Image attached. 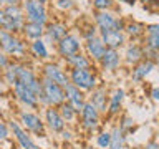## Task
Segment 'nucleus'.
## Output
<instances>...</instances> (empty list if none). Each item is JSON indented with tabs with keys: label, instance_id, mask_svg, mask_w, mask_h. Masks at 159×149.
<instances>
[{
	"label": "nucleus",
	"instance_id": "obj_3",
	"mask_svg": "<svg viewBox=\"0 0 159 149\" xmlns=\"http://www.w3.org/2000/svg\"><path fill=\"white\" fill-rule=\"evenodd\" d=\"M17 121L23 126V129L37 138H47V126H45L43 118L38 113L32 109H20L18 111V119Z\"/></svg>",
	"mask_w": 159,
	"mask_h": 149
},
{
	"label": "nucleus",
	"instance_id": "obj_19",
	"mask_svg": "<svg viewBox=\"0 0 159 149\" xmlns=\"http://www.w3.org/2000/svg\"><path fill=\"white\" fill-rule=\"evenodd\" d=\"M156 66H157L156 63H152L151 60L144 58L143 61H139L138 65L131 66V74H129V78H131L133 83H143L144 79L156 70Z\"/></svg>",
	"mask_w": 159,
	"mask_h": 149
},
{
	"label": "nucleus",
	"instance_id": "obj_28",
	"mask_svg": "<svg viewBox=\"0 0 159 149\" xmlns=\"http://www.w3.org/2000/svg\"><path fill=\"white\" fill-rule=\"evenodd\" d=\"M58 111H60V114H61V118L65 119L66 124H73L78 119V116H80V111L75 106H71L68 101H65L61 106L58 108Z\"/></svg>",
	"mask_w": 159,
	"mask_h": 149
},
{
	"label": "nucleus",
	"instance_id": "obj_31",
	"mask_svg": "<svg viewBox=\"0 0 159 149\" xmlns=\"http://www.w3.org/2000/svg\"><path fill=\"white\" fill-rule=\"evenodd\" d=\"M118 126L126 134H129L134 129V119L129 116V114H121V116H119V121H118Z\"/></svg>",
	"mask_w": 159,
	"mask_h": 149
},
{
	"label": "nucleus",
	"instance_id": "obj_4",
	"mask_svg": "<svg viewBox=\"0 0 159 149\" xmlns=\"http://www.w3.org/2000/svg\"><path fill=\"white\" fill-rule=\"evenodd\" d=\"M93 23L96 25L99 32H108V30H124V23L126 18L119 17L116 12L113 10H103V12H93Z\"/></svg>",
	"mask_w": 159,
	"mask_h": 149
},
{
	"label": "nucleus",
	"instance_id": "obj_50",
	"mask_svg": "<svg viewBox=\"0 0 159 149\" xmlns=\"http://www.w3.org/2000/svg\"><path fill=\"white\" fill-rule=\"evenodd\" d=\"M157 25H159V23H157Z\"/></svg>",
	"mask_w": 159,
	"mask_h": 149
},
{
	"label": "nucleus",
	"instance_id": "obj_44",
	"mask_svg": "<svg viewBox=\"0 0 159 149\" xmlns=\"http://www.w3.org/2000/svg\"><path fill=\"white\" fill-rule=\"evenodd\" d=\"M37 2H40L42 5H45V7H47V3H48V0H37Z\"/></svg>",
	"mask_w": 159,
	"mask_h": 149
},
{
	"label": "nucleus",
	"instance_id": "obj_22",
	"mask_svg": "<svg viewBox=\"0 0 159 149\" xmlns=\"http://www.w3.org/2000/svg\"><path fill=\"white\" fill-rule=\"evenodd\" d=\"M65 94H66V101L71 104V106H75L78 109V111H81L83 106L86 104L88 101V96H86V93L81 91L80 88H76L75 84L70 83L68 86H65Z\"/></svg>",
	"mask_w": 159,
	"mask_h": 149
},
{
	"label": "nucleus",
	"instance_id": "obj_47",
	"mask_svg": "<svg viewBox=\"0 0 159 149\" xmlns=\"http://www.w3.org/2000/svg\"><path fill=\"white\" fill-rule=\"evenodd\" d=\"M133 149H143V147H133Z\"/></svg>",
	"mask_w": 159,
	"mask_h": 149
},
{
	"label": "nucleus",
	"instance_id": "obj_5",
	"mask_svg": "<svg viewBox=\"0 0 159 149\" xmlns=\"http://www.w3.org/2000/svg\"><path fill=\"white\" fill-rule=\"evenodd\" d=\"M0 50L8 56H25L27 55V43L22 38H18V35L0 28Z\"/></svg>",
	"mask_w": 159,
	"mask_h": 149
},
{
	"label": "nucleus",
	"instance_id": "obj_21",
	"mask_svg": "<svg viewBox=\"0 0 159 149\" xmlns=\"http://www.w3.org/2000/svg\"><path fill=\"white\" fill-rule=\"evenodd\" d=\"M99 38L103 40V43L106 45V48H114L119 50L128 43V38L124 32L119 30H108V32H99Z\"/></svg>",
	"mask_w": 159,
	"mask_h": 149
},
{
	"label": "nucleus",
	"instance_id": "obj_40",
	"mask_svg": "<svg viewBox=\"0 0 159 149\" xmlns=\"http://www.w3.org/2000/svg\"><path fill=\"white\" fill-rule=\"evenodd\" d=\"M5 22H7L5 12H3V8H0V28H5Z\"/></svg>",
	"mask_w": 159,
	"mask_h": 149
},
{
	"label": "nucleus",
	"instance_id": "obj_14",
	"mask_svg": "<svg viewBox=\"0 0 159 149\" xmlns=\"http://www.w3.org/2000/svg\"><path fill=\"white\" fill-rule=\"evenodd\" d=\"M123 63V55L119 53V50H114V48H106V52L99 60L98 66L101 68V71H106V73H114L118 71L119 66Z\"/></svg>",
	"mask_w": 159,
	"mask_h": 149
},
{
	"label": "nucleus",
	"instance_id": "obj_49",
	"mask_svg": "<svg viewBox=\"0 0 159 149\" xmlns=\"http://www.w3.org/2000/svg\"><path fill=\"white\" fill-rule=\"evenodd\" d=\"M0 149H2V147H0Z\"/></svg>",
	"mask_w": 159,
	"mask_h": 149
},
{
	"label": "nucleus",
	"instance_id": "obj_9",
	"mask_svg": "<svg viewBox=\"0 0 159 149\" xmlns=\"http://www.w3.org/2000/svg\"><path fill=\"white\" fill-rule=\"evenodd\" d=\"M42 78L50 79V81L57 83V84H60V86H63V88L70 84V74H68V71L63 66H60L58 63H53V61L43 65Z\"/></svg>",
	"mask_w": 159,
	"mask_h": 149
},
{
	"label": "nucleus",
	"instance_id": "obj_12",
	"mask_svg": "<svg viewBox=\"0 0 159 149\" xmlns=\"http://www.w3.org/2000/svg\"><path fill=\"white\" fill-rule=\"evenodd\" d=\"M13 94L17 98V101L27 109H37L40 106V98L37 93H33L30 88H27L22 83H17L13 86Z\"/></svg>",
	"mask_w": 159,
	"mask_h": 149
},
{
	"label": "nucleus",
	"instance_id": "obj_16",
	"mask_svg": "<svg viewBox=\"0 0 159 149\" xmlns=\"http://www.w3.org/2000/svg\"><path fill=\"white\" fill-rule=\"evenodd\" d=\"M124 98H126V93H124L123 88H114L111 93H109V99H108V111L104 116L108 118H116L121 114L123 109V103Z\"/></svg>",
	"mask_w": 159,
	"mask_h": 149
},
{
	"label": "nucleus",
	"instance_id": "obj_13",
	"mask_svg": "<svg viewBox=\"0 0 159 149\" xmlns=\"http://www.w3.org/2000/svg\"><path fill=\"white\" fill-rule=\"evenodd\" d=\"M43 121H45V126H47L48 131H52L53 134H60L63 129H66V123L65 119L61 118L58 108H52V106H47L43 111Z\"/></svg>",
	"mask_w": 159,
	"mask_h": 149
},
{
	"label": "nucleus",
	"instance_id": "obj_30",
	"mask_svg": "<svg viewBox=\"0 0 159 149\" xmlns=\"http://www.w3.org/2000/svg\"><path fill=\"white\" fill-rule=\"evenodd\" d=\"M80 30H81V32H80V37H81L84 42H86V40H91L94 37H99V30L96 28V25H94L93 22L84 25V27H81Z\"/></svg>",
	"mask_w": 159,
	"mask_h": 149
},
{
	"label": "nucleus",
	"instance_id": "obj_10",
	"mask_svg": "<svg viewBox=\"0 0 159 149\" xmlns=\"http://www.w3.org/2000/svg\"><path fill=\"white\" fill-rule=\"evenodd\" d=\"M8 126H10V131H12L20 149H40L37 146V142L33 141V136L27 131V129H23V126L17 121V119H10Z\"/></svg>",
	"mask_w": 159,
	"mask_h": 149
},
{
	"label": "nucleus",
	"instance_id": "obj_46",
	"mask_svg": "<svg viewBox=\"0 0 159 149\" xmlns=\"http://www.w3.org/2000/svg\"><path fill=\"white\" fill-rule=\"evenodd\" d=\"M84 149H96V147H94V146H86Z\"/></svg>",
	"mask_w": 159,
	"mask_h": 149
},
{
	"label": "nucleus",
	"instance_id": "obj_23",
	"mask_svg": "<svg viewBox=\"0 0 159 149\" xmlns=\"http://www.w3.org/2000/svg\"><path fill=\"white\" fill-rule=\"evenodd\" d=\"M123 32H124V35H126L128 40L138 42V40L144 38V35H146V25L138 22V20H126Z\"/></svg>",
	"mask_w": 159,
	"mask_h": 149
},
{
	"label": "nucleus",
	"instance_id": "obj_25",
	"mask_svg": "<svg viewBox=\"0 0 159 149\" xmlns=\"http://www.w3.org/2000/svg\"><path fill=\"white\" fill-rule=\"evenodd\" d=\"M144 47L152 48L159 52V25L157 23H151L146 25V35H144Z\"/></svg>",
	"mask_w": 159,
	"mask_h": 149
},
{
	"label": "nucleus",
	"instance_id": "obj_35",
	"mask_svg": "<svg viewBox=\"0 0 159 149\" xmlns=\"http://www.w3.org/2000/svg\"><path fill=\"white\" fill-rule=\"evenodd\" d=\"M10 134H12V131H10L8 123L0 121V141H8V139H10Z\"/></svg>",
	"mask_w": 159,
	"mask_h": 149
},
{
	"label": "nucleus",
	"instance_id": "obj_42",
	"mask_svg": "<svg viewBox=\"0 0 159 149\" xmlns=\"http://www.w3.org/2000/svg\"><path fill=\"white\" fill-rule=\"evenodd\" d=\"M61 149H73V146L70 142H66V141H63V146H61Z\"/></svg>",
	"mask_w": 159,
	"mask_h": 149
},
{
	"label": "nucleus",
	"instance_id": "obj_7",
	"mask_svg": "<svg viewBox=\"0 0 159 149\" xmlns=\"http://www.w3.org/2000/svg\"><path fill=\"white\" fill-rule=\"evenodd\" d=\"M3 12H5V18H7L3 30H7L10 33H15V35L18 32H22L23 25L27 22L22 5H5Z\"/></svg>",
	"mask_w": 159,
	"mask_h": 149
},
{
	"label": "nucleus",
	"instance_id": "obj_32",
	"mask_svg": "<svg viewBox=\"0 0 159 149\" xmlns=\"http://www.w3.org/2000/svg\"><path fill=\"white\" fill-rule=\"evenodd\" d=\"M96 146L99 149H108L109 147V142H111V133L109 131H99L96 134Z\"/></svg>",
	"mask_w": 159,
	"mask_h": 149
},
{
	"label": "nucleus",
	"instance_id": "obj_34",
	"mask_svg": "<svg viewBox=\"0 0 159 149\" xmlns=\"http://www.w3.org/2000/svg\"><path fill=\"white\" fill-rule=\"evenodd\" d=\"M55 7L63 10V12H68V10L75 8V2L73 0H55Z\"/></svg>",
	"mask_w": 159,
	"mask_h": 149
},
{
	"label": "nucleus",
	"instance_id": "obj_38",
	"mask_svg": "<svg viewBox=\"0 0 159 149\" xmlns=\"http://www.w3.org/2000/svg\"><path fill=\"white\" fill-rule=\"evenodd\" d=\"M143 149H159V141H156V139H149V141L144 144Z\"/></svg>",
	"mask_w": 159,
	"mask_h": 149
},
{
	"label": "nucleus",
	"instance_id": "obj_1",
	"mask_svg": "<svg viewBox=\"0 0 159 149\" xmlns=\"http://www.w3.org/2000/svg\"><path fill=\"white\" fill-rule=\"evenodd\" d=\"M70 83L84 93H91L99 84V76L94 68H70Z\"/></svg>",
	"mask_w": 159,
	"mask_h": 149
},
{
	"label": "nucleus",
	"instance_id": "obj_27",
	"mask_svg": "<svg viewBox=\"0 0 159 149\" xmlns=\"http://www.w3.org/2000/svg\"><path fill=\"white\" fill-rule=\"evenodd\" d=\"M22 33L33 42V40H40L45 35V27H43V25H40V23L25 22L23 28H22Z\"/></svg>",
	"mask_w": 159,
	"mask_h": 149
},
{
	"label": "nucleus",
	"instance_id": "obj_2",
	"mask_svg": "<svg viewBox=\"0 0 159 149\" xmlns=\"http://www.w3.org/2000/svg\"><path fill=\"white\" fill-rule=\"evenodd\" d=\"M66 101V94H65V88L60 84L50 81V79L42 78V98H40V104L45 108H60Z\"/></svg>",
	"mask_w": 159,
	"mask_h": 149
},
{
	"label": "nucleus",
	"instance_id": "obj_17",
	"mask_svg": "<svg viewBox=\"0 0 159 149\" xmlns=\"http://www.w3.org/2000/svg\"><path fill=\"white\" fill-rule=\"evenodd\" d=\"M83 48H84V53L88 55V58L91 60L94 65L99 63V60H101V56L104 55V52H106V45L103 43V40L99 37L86 40V42L83 43Z\"/></svg>",
	"mask_w": 159,
	"mask_h": 149
},
{
	"label": "nucleus",
	"instance_id": "obj_6",
	"mask_svg": "<svg viewBox=\"0 0 159 149\" xmlns=\"http://www.w3.org/2000/svg\"><path fill=\"white\" fill-rule=\"evenodd\" d=\"M101 116L103 114L98 111L89 101H86V104L83 106V109L80 111V128L83 129L86 134H93L96 133L99 126H101Z\"/></svg>",
	"mask_w": 159,
	"mask_h": 149
},
{
	"label": "nucleus",
	"instance_id": "obj_24",
	"mask_svg": "<svg viewBox=\"0 0 159 149\" xmlns=\"http://www.w3.org/2000/svg\"><path fill=\"white\" fill-rule=\"evenodd\" d=\"M65 63H66L68 68H94V63L88 58V55L84 52H78L71 56H68L65 60Z\"/></svg>",
	"mask_w": 159,
	"mask_h": 149
},
{
	"label": "nucleus",
	"instance_id": "obj_29",
	"mask_svg": "<svg viewBox=\"0 0 159 149\" xmlns=\"http://www.w3.org/2000/svg\"><path fill=\"white\" fill-rule=\"evenodd\" d=\"M28 50H30V53H32L35 58H38V60H47L48 58L47 43H45L42 38H40V40H33V42L30 43Z\"/></svg>",
	"mask_w": 159,
	"mask_h": 149
},
{
	"label": "nucleus",
	"instance_id": "obj_20",
	"mask_svg": "<svg viewBox=\"0 0 159 149\" xmlns=\"http://www.w3.org/2000/svg\"><path fill=\"white\" fill-rule=\"evenodd\" d=\"M68 35V27L61 22H48L45 25V40L48 43L57 45L61 38H65Z\"/></svg>",
	"mask_w": 159,
	"mask_h": 149
},
{
	"label": "nucleus",
	"instance_id": "obj_43",
	"mask_svg": "<svg viewBox=\"0 0 159 149\" xmlns=\"http://www.w3.org/2000/svg\"><path fill=\"white\" fill-rule=\"evenodd\" d=\"M7 5H20V0H7Z\"/></svg>",
	"mask_w": 159,
	"mask_h": 149
},
{
	"label": "nucleus",
	"instance_id": "obj_33",
	"mask_svg": "<svg viewBox=\"0 0 159 149\" xmlns=\"http://www.w3.org/2000/svg\"><path fill=\"white\" fill-rule=\"evenodd\" d=\"M93 8L96 12H103V10H113L114 8V0H93Z\"/></svg>",
	"mask_w": 159,
	"mask_h": 149
},
{
	"label": "nucleus",
	"instance_id": "obj_15",
	"mask_svg": "<svg viewBox=\"0 0 159 149\" xmlns=\"http://www.w3.org/2000/svg\"><path fill=\"white\" fill-rule=\"evenodd\" d=\"M146 58L144 56V45L138 43V42H131L124 45V53H123V61L128 66H134L139 61Z\"/></svg>",
	"mask_w": 159,
	"mask_h": 149
},
{
	"label": "nucleus",
	"instance_id": "obj_37",
	"mask_svg": "<svg viewBox=\"0 0 159 149\" xmlns=\"http://www.w3.org/2000/svg\"><path fill=\"white\" fill-rule=\"evenodd\" d=\"M60 136H61L63 141H66V142H71V139H73V133L71 131H68V129H63L61 133H60Z\"/></svg>",
	"mask_w": 159,
	"mask_h": 149
},
{
	"label": "nucleus",
	"instance_id": "obj_48",
	"mask_svg": "<svg viewBox=\"0 0 159 149\" xmlns=\"http://www.w3.org/2000/svg\"><path fill=\"white\" fill-rule=\"evenodd\" d=\"M156 2H157V3H159V0H156Z\"/></svg>",
	"mask_w": 159,
	"mask_h": 149
},
{
	"label": "nucleus",
	"instance_id": "obj_18",
	"mask_svg": "<svg viewBox=\"0 0 159 149\" xmlns=\"http://www.w3.org/2000/svg\"><path fill=\"white\" fill-rule=\"evenodd\" d=\"M108 99H109V93H108V89L104 88L103 84H98L88 96V101L91 103L93 106L103 114V116L108 111Z\"/></svg>",
	"mask_w": 159,
	"mask_h": 149
},
{
	"label": "nucleus",
	"instance_id": "obj_45",
	"mask_svg": "<svg viewBox=\"0 0 159 149\" xmlns=\"http://www.w3.org/2000/svg\"><path fill=\"white\" fill-rule=\"evenodd\" d=\"M2 5H7V0H0V7H2Z\"/></svg>",
	"mask_w": 159,
	"mask_h": 149
},
{
	"label": "nucleus",
	"instance_id": "obj_26",
	"mask_svg": "<svg viewBox=\"0 0 159 149\" xmlns=\"http://www.w3.org/2000/svg\"><path fill=\"white\" fill-rule=\"evenodd\" d=\"M111 142H109L108 149H126V142H128V134L118 126V123L111 128Z\"/></svg>",
	"mask_w": 159,
	"mask_h": 149
},
{
	"label": "nucleus",
	"instance_id": "obj_41",
	"mask_svg": "<svg viewBox=\"0 0 159 149\" xmlns=\"http://www.w3.org/2000/svg\"><path fill=\"white\" fill-rule=\"evenodd\" d=\"M119 2H123V3H126V5H134L138 0H119Z\"/></svg>",
	"mask_w": 159,
	"mask_h": 149
},
{
	"label": "nucleus",
	"instance_id": "obj_39",
	"mask_svg": "<svg viewBox=\"0 0 159 149\" xmlns=\"http://www.w3.org/2000/svg\"><path fill=\"white\" fill-rule=\"evenodd\" d=\"M149 96H151L152 101H157V103H159V86H152V88H151V93H149Z\"/></svg>",
	"mask_w": 159,
	"mask_h": 149
},
{
	"label": "nucleus",
	"instance_id": "obj_11",
	"mask_svg": "<svg viewBox=\"0 0 159 149\" xmlns=\"http://www.w3.org/2000/svg\"><path fill=\"white\" fill-rule=\"evenodd\" d=\"M81 48H83L81 37H78V35H75V33H68L66 37L61 38L57 43V52L63 60H66L68 56H71V55L81 52Z\"/></svg>",
	"mask_w": 159,
	"mask_h": 149
},
{
	"label": "nucleus",
	"instance_id": "obj_36",
	"mask_svg": "<svg viewBox=\"0 0 159 149\" xmlns=\"http://www.w3.org/2000/svg\"><path fill=\"white\" fill-rule=\"evenodd\" d=\"M8 65H10V60H8V55H5V53L2 52V50H0V70H2V71H3V70H5V68H7V66H8Z\"/></svg>",
	"mask_w": 159,
	"mask_h": 149
},
{
	"label": "nucleus",
	"instance_id": "obj_8",
	"mask_svg": "<svg viewBox=\"0 0 159 149\" xmlns=\"http://www.w3.org/2000/svg\"><path fill=\"white\" fill-rule=\"evenodd\" d=\"M23 13L27 22H33V23H40V25H47L48 23V12L47 7L42 5L37 0H23Z\"/></svg>",
	"mask_w": 159,
	"mask_h": 149
}]
</instances>
